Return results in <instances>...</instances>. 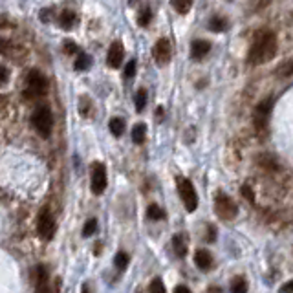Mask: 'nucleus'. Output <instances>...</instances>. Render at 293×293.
I'll use <instances>...</instances> for the list:
<instances>
[{"label":"nucleus","instance_id":"nucleus-1","mask_svg":"<svg viewBox=\"0 0 293 293\" xmlns=\"http://www.w3.org/2000/svg\"><path fill=\"white\" fill-rule=\"evenodd\" d=\"M277 46L278 40L273 31H258L248 52V64L260 66L264 62H270L277 55Z\"/></svg>","mask_w":293,"mask_h":293},{"label":"nucleus","instance_id":"nucleus-2","mask_svg":"<svg viewBox=\"0 0 293 293\" xmlns=\"http://www.w3.org/2000/svg\"><path fill=\"white\" fill-rule=\"evenodd\" d=\"M31 125H33V128L37 130V134L40 136V137L48 139V137L52 136V130H53L52 110H50L48 106L37 108V110L33 112V116H31Z\"/></svg>","mask_w":293,"mask_h":293},{"label":"nucleus","instance_id":"nucleus-3","mask_svg":"<svg viewBox=\"0 0 293 293\" xmlns=\"http://www.w3.org/2000/svg\"><path fill=\"white\" fill-rule=\"evenodd\" d=\"M48 92V81L39 70H31L26 79V90H24V99H37L40 96H46Z\"/></svg>","mask_w":293,"mask_h":293},{"label":"nucleus","instance_id":"nucleus-4","mask_svg":"<svg viewBox=\"0 0 293 293\" xmlns=\"http://www.w3.org/2000/svg\"><path fill=\"white\" fill-rule=\"evenodd\" d=\"M215 213H216L218 218L222 220H233L238 215V207L236 203L233 202L231 196H227L226 193H218L216 198H215Z\"/></svg>","mask_w":293,"mask_h":293},{"label":"nucleus","instance_id":"nucleus-5","mask_svg":"<svg viewBox=\"0 0 293 293\" xmlns=\"http://www.w3.org/2000/svg\"><path fill=\"white\" fill-rule=\"evenodd\" d=\"M178 193H180V198L185 205V209L189 213H195L196 207H198V195H196L193 181L187 180V178H178Z\"/></svg>","mask_w":293,"mask_h":293},{"label":"nucleus","instance_id":"nucleus-6","mask_svg":"<svg viewBox=\"0 0 293 293\" xmlns=\"http://www.w3.org/2000/svg\"><path fill=\"white\" fill-rule=\"evenodd\" d=\"M271 106H273V99H266L260 105L256 106L255 114H253V125L258 134H262L266 127H268V121H270Z\"/></svg>","mask_w":293,"mask_h":293},{"label":"nucleus","instance_id":"nucleus-7","mask_svg":"<svg viewBox=\"0 0 293 293\" xmlns=\"http://www.w3.org/2000/svg\"><path fill=\"white\" fill-rule=\"evenodd\" d=\"M37 233L42 240H52L53 234H55V220H53V216L50 215L48 209H42L40 215H39Z\"/></svg>","mask_w":293,"mask_h":293},{"label":"nucleus","instance_id":"nucleus-8","mask_svg":"<svg viewBox=\"0 0 293 293\" xmlns=\"http://www.w3.org/2000/svg\"><path fill=\"white\" fill-rule=\"evenodd\" d=\"M92 193L94 195H103L106 189V167L103 163H92Z\"/></svg>","mask_w":293,"mask_h":293},{"label":"nucleus","instance_id":"nucleus-9","mask_svg":"<svg viewBox=\"0 0 293 293\" xmlns=\"http://www.w3.org/2000/svg\"><path fill=\"white\" fill-rule=\"evenodd\" d=\"M152 55H154V60L158 66H165L171 62V57H173V46H171V40L169 39H159L158 42L154 44V50H152Z\"/></svg>","mask_w":293,"mask_h":293},{"label":"nucleus","instance_id":"nucleus-10","mask_svg":"<svg viewBox=\"0 0 293 293\" xmlns=\"http://www.w3.org/2000/svg\"><path fill=\"white\" fill-rule=\"evenodd\" d=\"M123 57H125L123 42L121 40H114L110 50H108V55H106V64L110 68H119L121 62H123Z\"/></svg>","mask_w":293,"mask_h":293},{"label":"nucleus","instance_id":"nucleus-11","mask_svg":"<svg viewBox=\"0 0 293 293\" xmlns=\"http://www.w3.org/2000/svg\"><path fill=\"white\" fill-rule=\"evenodd\" d=\"M209 52H211L209 40H203V39H196V40H193V44H191V57L195 60L203 59Z\"/></svg>","mask_w":293,"mask_h":293},{"label":"nucleus","instance_id":"nucleus-12","mask_svg":"<svg viewBox=\"0 0 293 293\" xmlns=\"http://www.w3.org/2000/svg\"><path fill=\"white\" fill-rule=\"evenodd\" d=\"M195 264L198 266V270L209 271L213 268V255L207 249H198L195 253Z\"/></svg>","mask_w":293,"mask_h":293},{"label":"nucleus","instance_id":"nucleus-13","mask_svg":"<svg viewBox=\"0 0 293 293\" xmlns=\"http://www.w3.org/2000/svg\"><path fill=\"white\" fill-rule=\"evenodd\" d=\"M173 248H174V253L183 258V256L187 255V236L183 233H178L173 236Z\"/></svg>","mask_w":293,"mask_h":293},{"label":"nucleus","instance_id":"nucleus-14","mask_svg":"<svg viewBox=\"0 0 293 293\" xmlns=\"http://www.w3.org/2000/svg\"><path fill=\"white\" fill-rule=\"evenodd\" d=\"M77 22V15L76 11H72V9H64L59 17V24L62 30H72Z\"/></svg>","mask_w":293,"mask_h":293},{"label":"nucleus","instance_id":"nucleus-15","mask_svg":"<svg viewBox=\"0 0 293 293\" xmlns=\"http://www.w3.org/2000/svg\"><path fill=\"white\" fill-rule=\"evenodd\" d=\"M37 293H53L52 288L48 286V275L42 266L37 268Z\"/></svg>","mask_w":293,"mask_h":293},{"label":"nucleus","instance_id":"nucleus-16","mask_svg":"<svg viewBox=\"0 0 293 293\" xmlns=\"http://www.w3.org/2000/svg\"><path fill=\"white\" fill-rule=\"evenodd\" d=\"M90 66H92V57H90V55H88V53L79 52L76 62H74V68H76L77 72H86V70H90Z\"/></svg>","mask_w":293,"mask_h":293},{"label":"nucleus","instance_id":"nucleus-17","mask_svg":"<svg viewBox=\"0 0 293 293\" xmlns=\"http://www.w3.org/2000/svg\"><path fill=\"white\" fill-rule=\"evenodd\" d=\"M145 136H147V125L145 123H137L134 128H132V141L136 145H141L145 141Z\"/></svg>","mask_w":293,"mask_h":293},{"label":"nucleus","instance_id":"nucleus-18","mask_svg":"<svg viewBox=\"0 0 293 293\" xmlns=\"http://www.w3.org/2000/svg\"><path fill=\"white\" fill-rule=\"evenodd\" d=\"M108 128H110V132L112 136L116 137H121L123 132H125V119H121V117H112L110 123H108Z\"/></svg>","mask_w":293,"mask_h":293},{"label":"nucleus","instance_id":"nucleus-19","mask_svg":"<svg viewBox=\"0 0 293 293\" xmlns=\"http://www.w3.org/2000/svg\"><path fill=\"white\" fill-rule=\"evenodd\" d=\"M231 293H248V280L244 277H234L231 280Z\"/></svg>","mask_w":293,"mask_h":293},{"label":"nucleus","instance_id":"nucleus-20","mask_svg":"<svg viewBox=\"0 0 293 293\" xmlns=\"http://www.w3.org/2000/svg\"><path fill=\"white\" fill-rule=\"evenodd\" d=\"M209 30L215 31V33H220V31L227 30V20L224 17H213L209 20Z\"/></svg>","mask_w":293,"mask_h":293},{"label":"nucleus","instance_id":"nucleus-21","mask_svg":"<svg viewBox=\"0 0 293 293\" xmlns=\"http://www.w3.org/2000/svg\"><path fill=\"white\" fill-rule=\"evenodd\" d=\"M134 103H136V112L141 114L143 110H145V106H147V90H145V88H139V90H137Z\"/></svg>","mask_w":293,"mask_h":293},{"label":"nucleus","instance_id":"nucleus-22","mask_svg":"<svg viewBox=\"0 0 293 293\" xmlns=\"http://www.w3.org/2000/svg\"><path fill=\"white\" fill-rule=\"evenodd\" d=\"M151 22H152V11H151V8L145 6V8L137 13V24H139L141 28H147Z\"/></svg>","mask_w":293,"mask_h":293},{"label":"nucleus","instance_id":"nucleus-23","mask_svg":"<svg viewBox=\"0 0 293 293\" xmlns=\"http://www.w3.org/2000/svg\"><path fill=\"white\" fill-rule=\"evenodd\" d=\"M171 4H173V8L180 15H185V13H189L191 6H193V0H171Z\"/></svg>","mask_w":293,"mask_h":293},{"label":"nucleus","instance_id":"nucleus-24","mask_svg":"<svg viewBox=\"0 0 293 293\" xmlns=\"http://www.w3.org/2000/svg\"><path fill=\"white\" fill-rule=\"evenodd\" d=\"M147 216L151 218V220H163V218H165V213H163V209L158 207L156 203H152V205H149V209H147Z\"/></svg>","mask_w":293,"mask_h":293},{"label":"nucleus","instance_id":"nucleus-25","mask_svg":"<svg viewBox=\"0 0 293 293\" xmlns=\"http://www.w3.org/2000/svg\"><path fill=\"white\" fill-rule=\"evenodd\" d=\"M277 76L278 77L293 76V60H286V62H282V64L277 68Z\"/></svg>","mask_w":293,"mask_h":293},{"label":"nucleus","instance_id":"nucleus-26","mask_svg":"<svg viewBox=\"0 0 293 293\" xmlns=\"http://www.w3.org/2000/svg\"><path fill=\"white\" fill-rule=\"evenodd\" d=\"M114 264H116V268H117V270L123 271L128 266V255L127 253H123V251H119L117 255L114 256Z\"/></svg>","mask_w":293,"mask_h":293},{"label":"nucleus","instance_id":"nucleus-27","mask_svg":"<svg viewBox=\"0 0 293 293\" xmlns=\"http://www.w3.org/2000/svg\"><path fill=\"white\" fill-rule=\"evenodd\" d=\"M96 231H98V220H96V218H90L83 227V236H92Z\"/></svg>","mask_w":293,"mask_h":293},{"label":"nucleus","instance_id":"nucleus-28","mask_svg":"<svg viewBox=\"0 0 293 293\" xmlns=\"http://www.w3.org/2000/svg\"><path fill=\"white\" fill-rule=\"evenodd\" d=\"M79 112L81 116H86V117H90V112H92V103H90V98H81V103H79Z\"/></svg>","mask_w":293,"mask_h":293},{"label":"nucleus","instance_id":"nucleus-29","mask_svg":"<svg viewBox=\"0 0 293 293\" xmlns=\"http://www.w3.org/2000/svg\"><path fill=\"white\" fill-rule=\"evenodd\" d=\"M149 293H167L163 280L161 278H154L151 282V286H149Z\"/></svg>","mask_w":293,"mask_h":293},{"label":"nucleus","instance_id":"nucleus-30","mask_svg":"<svg viewBox=\"0 0 293 293\" xmlns=\"http://www.w3.org/2000/svg\"><path fill=\"white\" fill-rule=\"evenodd\" d=\"M62 52L66 53V55H74V53H79V46H77L74 40H64Z\"/></svg>","mask_w":293,"mask_h":293},{"label":"nucleus","instance_id":"nucleus-31","mask_svg":"<svg viewBox=\"0 0 293 293\" xmlns=\"http://www.w3.org/2000/svg\"><path fill=\"white\" fill-rule=\"evenodd\" d=\"M53 17H55V11H53V9H50V8L42 9V11L39 13V19H40L42 22H52Z\"/></svg>","mask_w":293,"mask_h":293},{"label":"nucleus","instance_id":"nucleus-32","mask_svg":"<svg viewBox=\"0 0 293 293\" xmlns=\"http://www.w3.org/2000/svg\"><path fill=\"white\" fill-rule=\"evenodd\" d=\"M6 28H15V22L6 15H0V30H6Z\"/></svg>","mask_w":293,"mask_h":293},{"label":"nucleus","instance_id":"nucleus-33","mask_svg":"<svg viewBox=\"0 0 293 293\" xmlns=\"http://www.w3.org/2000/svg\"><path fill=\"white\" fill-rule=\"evenodd\" d=\"M8 81H9V70L0 64V86H4Z\"/></svg>","mask_w":293,"mask_h":293},{"label":"nucleus","instance_id":"nucleus-34","mask_svg":"<svg viewBox=\"0 0 293 293\" xmlns=\"http://www.w3.org/2000/svg\"><path fill=\"white\" fill-rule=\"evenodd\" d=\"M242 195H244V198H246L248 202H255V195H253V189L249 187V185H244V187H242Z\"/></svg>","mask_w":293,"mask_h":293},{"label":"nucleus","instance_id":"nucleus-35","mask_svg":"<svg viewBox=\"0 0 293 293\" xmlns=\"http://www.w3.org/2000/svg\"><path fill=\"white\" fill-rule=\"evenodd\" d=\"M136 74V60H128V64L125 66V77H134Z\"/></svg>","mask_w":293,"mask_h":293},{"label":"nucleus","instance_id":"nucleus-36","mask_svg":"<svg viewBox=\"0 0 293 293\" xmlns=\"http://www.w3.org/2000/svg\"><path fill=\"white\" fill-rule=\"evenodd\" d=\"M253 2V9L255 11H260V9H264L266 6H270L271 0H251Z\"/></svg>","mask_w":293,"mask_h":293},{"label":"nucleus","instance_id":"nucleus-37","mask_svg":"<svg viewBox=\"0 0 293 293\" xmlns=\"http://www.w3.org/2000/svg\"><path fill=\"white\" fill-rule=\"evenodd\" d=\"M278 293H293V280H288L278 288Z\"/></svg>","mask_w":293,"mask_h":293},{"label":"nucleus","instance_id":"nucleus-38","mask_svg":"<svg viewBox=\"0 0 293 293\" xmlns=\"http://www.w3.org/2000/svg\"><path fill=\"white\" fill-rule=\"evenodd\" d=\"M215 238H216V229H215L213 226H209V236H207V240L215 242Z\"/></svg>","mask_w":293,"mask_h":293},{"label":"nucleus","instance_id":"nucleus-39","mask_svg":"<svg viewBox=\"0 0 293 293\" xmlns=\"http://www.w3.org/2000/svg\"><path fill=\"white\" fill-rule=\"evenodd\" d=\"M174 293H191V290H189L187 286H176V288H174Z\"/></svg>","mask_w":293,"mask_h":293},{"label":"nucleus","instance_id":"nucleus-40","mask_svg":"<svg viewBox=\"0 0 293 293\" xmlns=\"http://www.w3.org/2000/svg\"><path fill=\"white\" fill-rule=\"evenodd\" d=\"M156 119L158 121L163 119V106H158V108H156Z\"/></svg>","mask_w":293,"mask_h":293},{"label":"nucleus","instance_id":"nucleus-41","mask_svg":"<svg viewBox=\"0 0 293 293\" xmlns=\"http://www.w3.org/2000/svg\"><path fill=\"white\" fill-rule=\"evenodd\" d=\"M6 48H8V40H6V39H0V53L6 52Z\"/></svg>","mask_w":293,"mask_h":293},{"label":"nucleus","instance_id":"nucleus-42","mask_svg":"<svg viewBox=\"0 0 293 293\" xmlns=\"http://www.w3.org/2000/svg\"><path fill=\"white\" fill-rule=\"evenodd\" d=\"M83 293H88V286H83Z\"/></svg>","mask_w":293,"mask_h":293}]
</instances>
